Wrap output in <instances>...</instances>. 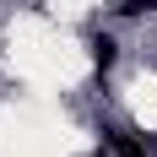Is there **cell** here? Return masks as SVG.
I'll list each match as a JSON object with an SVG mask.
<instances>
[{
  "label": "cell",
  "instance_id": "7a4b0ae2",
  "mask_svg": "<svg viewBox=\"0 0 157 157\" xmlns=\"http://www.w3.org/2000/svg\"><path fill=\"white\" fill-rule=\"evenodd\" d=\"M114 60H119V44H114L109 33H92V65H98V71H109Z\"/></svg>",
  "mask_w": 157,
  "mask_h": 157
},
{
  "label": "cell",
  "instance_id": "6da1fadb",
  "mask_svg": "<svg viewBox=\"0 0 157 157\" xmlns=\"http://www.w3.org/2000/svg\"><path fill=\"white\" fill-rule=\"evenodd\" d=\"M103 146H109L114 157H146V146L136 141V136H125V130H109V136H103Z\"/></svg>",
  "mask_w": 157,
  "mask_h": 157
},
{
  "label": "cell",
  "instance_id": "3957f363",
  "mask_svg": "<svg viewBox=\"0 0 157 157\" xmlns=\"http://www.w3.org/2000/svg\"><path fill=\"white\" fill-rule=\"evenodd\" d=\"M141 11H157V0H119V16H141Z\"/></svg>",
  "mask_w": 157,
  "mask_h": 157
}]
</instances>
